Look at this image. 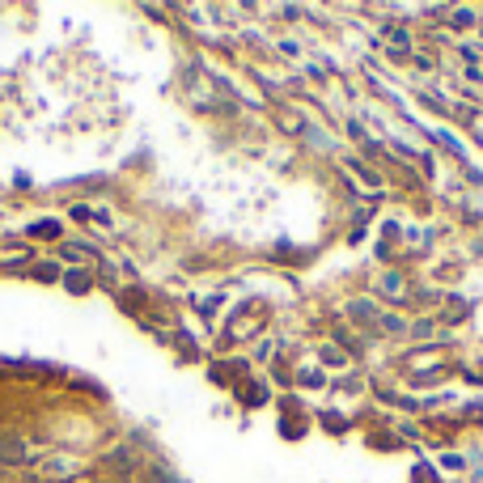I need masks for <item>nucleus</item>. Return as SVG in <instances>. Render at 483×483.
Instances as JSON below:
<instances>
[{
  "label": "nucleus",
  "mask_w": 483,
  "mask_h": 483,
  "mask_svg": "<svg viewBox=\"0 0 483 483\" xmlns=\"http://www.w3.org/2000/svg\"><path fill=\"white\" fill-rule=\"evenodd\" d=\"M68 289L85 292V289H90V276H81V271H77V276H68Z\"/></svg>",
  "instance_id": "1"
}]
</instances>
